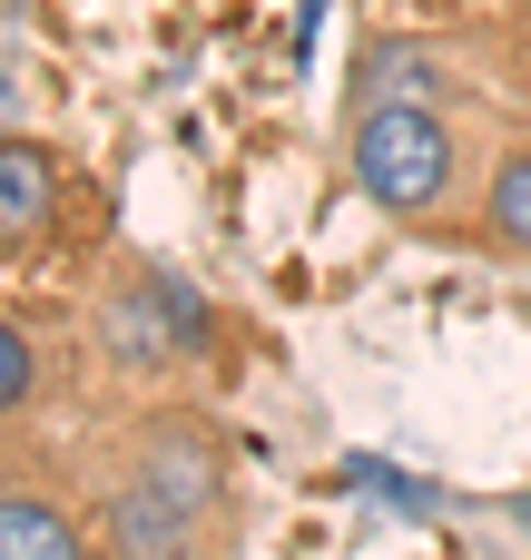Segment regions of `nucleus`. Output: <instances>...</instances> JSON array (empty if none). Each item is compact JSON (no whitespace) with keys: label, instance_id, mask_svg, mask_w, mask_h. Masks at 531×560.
<instances>
[{"label":"nucleus","instance_id":"obj_1","mask_svg":"<svg viewBox=\"0 0 531 560\" xmlns=\"http://www.w3.org/2000/svg\"><path fill=\"white\" fill-rule=\"evenodd\" d=\"M345 177L365 187V207L404 217V226H443L463 207L473 148L453 108H355L345 118Z\"/></svg>","mask_w":531,"mask_h":560},{"label":"nucleus","instance_id":"obj_2","mask_svg":"<svg viewBox=\"0 0 531 560\" xmlns=\"http://www.w3.org/2000/svg\"><path fill=\"white\" fill-rule=\"evenodd\" d=\"M89 335H99V354H108L118 374H177V364H207L227 325H217V305H207L177 266H158V256H108L99 295H89Z\"/></svg>","mask_w":531,"mask_h":560},{"label":"nucleus","instance_id":"obj_3","mask_svg":"<svg viewBox=\"0 0 531 560\" xmlns=\"http://www.w3.org/2000/svg\"><path fill=\"white\" fill-rule=\"evenodd\" d=\"M99 463L138 472L168 512H187L217 551H236V472H227V443H217V423H207L197 404H138V413L99 443Z\"/></svg>","mask_w":531,"mask_h":560},{"label":"nucleus","instance_id":"obj_4","mask_svg":"<svg viewBox=\"0 0 531 560\" xmlns=\"http://www.w3.org/2000/svg\"><path fill=\"white\" fill-rule=\"evenodd\" d=\"M483 98V79H473V59L443 39V30H374L365 49H355V89H345V118L355 108H473Z\"/></svg>","mask_w":531,"mask_h":560},{"label":"nucleus","instance_id":"obj_5","mask_svg":"<svg viewBox=\"0 0 531 560\" xmlns=\"http://www.w3.org/2000/svg\"><path fill=\"white\" fill-rule=\"evenodd\" d=\"M89 522H99V551H108V560H236V551H217L187 512H168L138 472H118V463H99V482H89Z\"/></svg>","mask_w":531,"mask_h":560},{"label":"nucleus","instance_id":"obj_6","mask_svg":"<svg viewBox=\"0 0 531 560\" xmlns=\"http://www.w3.org/2000/svg\"><path fill=\"white\" fill-rule=\"evenodd\" d=\"M69 207H89V187L69 177V158L49 138H0V266L39 256Z\"/></svg>","mask_w":531,"mask_h":560},{"label":"nucleus","instance_id":"obj_7","mask_svg":"<svg viewBox=\"0 0 531 560\" xmlns=\"http://www.w3.org/2000/svg\"><path fill=\"white\" fill-rule=\"evenodd\" d=\"M0 560H108L89 502L59 482V463H39L0 492Z\"/></svg>","mask_w":531,"mask_h":560},{"label":"nucleus","instance_id":"obj_8","mask_svg":"<svg viewBox=\"0 0 531 560\" xmlns=\"http://www.w3.org/2000/svg\"><path fill=\"white\" fill-rule=\"evenodd\" d=\"M473 226H483V246H503V256L531 266V128L512 138V148H493L483 197H473Z\"/></svg>","mask_w":531,"mask_h":560},{"label":"nucleus","instance_id":"obj_9","mask_svg":"<svg viewBox=\"0 0 531 560\" xmlns=\"http://www.w3.org/2000/svg\"><path fill=\"white\" fill-rule=\"evenodd\" d=\"M345 482H355V492H374V502H394L404 522H434V512H443V492H434V482H414V472H404V463H384V453H355V463H345Z\"/></svg>","mask_w":531,"mask_h":560},{"label":"nucleus","instance_id":"obj_10","mask_svg":"<svg viewBox=\"0 0 531 560\" xmlns=\"http://www.w3.org/2000/svg\"><path fill=\"white\" fill-rule=\"evenodd\" d=\"M39 404V335L0 315V423H20Z\"/></svg>","mask_w":531,"mask_h":560},{"label":"nucleus","instance_id":"obj_11","mask_svg":"<svg viewBox=\"0 0 531 560\" xmlns=\"http://www.w3.org/2000/svg\"><path fill=\"white\" fill-rule=\"evenodd\" d=\"M503 39H512V69H522V89H531V0H503Z\"/></svg>","mask_w":531,"mask_h":560},{"label":"nucleus","instance_id":"obj_12","mask_svg":"<svg viewBox=\"0 0 531 560\" xmlns=\"http://www.w3.org/2000/svg\"><path fill=\"white\" fill-rule=\"evenodd\" d=\"M39 463H49V453H39V443H0V492H10V482H20V472H39Z\"/></svg>","mask_w":531,"mask_h":560},{"label":"nucleus","instance_id":"obj_13","mask_svg":"<svg viewBox=\"0 0 531 560\" xmlns=\"http://www.w3.org/2000/svg\"><path fill=\"white\" fill-rule=\"evenodd\" d=\"M503 512H512V522H522V541H531V502H522V492H512V502H503Z\"/></svg>","mask_w":531,"mask_h":560}]
</instances>
